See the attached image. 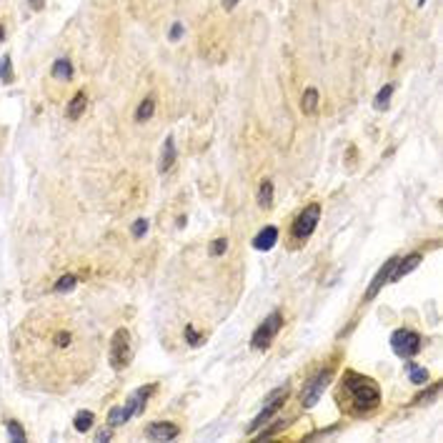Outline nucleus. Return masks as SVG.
<instances>
[{"label":"nucleus","mask_w":443,"mask_h":443,"mask_svg":"<svg viewBox=\"0 0 443 443\" xmlns=\"http://www.w3.org/2000/svg\"><path fill=\"white\" fill-rule=\"evenodd\" d=\"M381 403V388H378L371 378L358 376L353 371H348L343 376V383L338 391V406H343L348 413L358 416V413H371L373 408H378Z\"/></svg>","instance_id":"f257e3e1"},{"label":"nucleus","mask_w":443,"mask_h":443,"mask_svg":"<svg viewBox=\"0 0 443 443\" xmlns=\"http://www.w3.org/2000/svg\"><path fill=\"white\" fill-rule=\"evenodd\" d=\"M281 326H283V313L281 310H273L266 321H261V326L256 328V333H253L250 348L253 351H268L273 346V341H276Z\"/></svg>","instance_id":"f03ea898"},{"label":"nucleus","mask_w":443,"mask_h":443,"mask_svg":"<svg viewBox=\"0 0 443 443\" xmlns=\"http://www.w3.org/2000/svg\"><path fill=\"white\" fill-rule=\"evenodd\" d=\"M421 346H423V338L411 328H398L391 335V348L398 358H403V361H411L413 355H418Z\"/></svg>","instance_id":"7ed1b4c3"},{"label":"nucleus","mask_w":443,"mask_h":443,"mask_svg":"<svg viewBox=\"0 0 443 443\" xmlns=\"http://www.w3.org/2000/svg\"><path fill=\"white\" fill-rule=\"evenodd\" d=\"M133 361V343H131V333L125 328H118L113 333V341H111V366L115 371L120 368H128Z\"/></svg>","instance_id":"20e7f679"},{"label":"nucleus","mask_w":443,"mask_h":443,"mask_svg":"<svg viewBox=\"0 0 443 443\" xmlns=\"http://www.w3.org/2000/svg\"><path fill=\"white\" fill-rule=\"evenodd\" d=\"M318 221H321V203H310L308 208L301 210V216L293 221V228H290L293 238H295V241H306V238H310L313 230H315V225H318Z\"/></svg>","instance_id":"39448f33"},{"label":"nucleus","mask_w":443,"mask_h":443,"mask_svg":"<svg viewBox=\"0 0 443 443\" xmlns=\"http://www.w3.org/2000/svg\"><path fill=\"white\" fill-rule=\"evenodd\" d=\"M331 378H333V371L331 368H323L321 373H315L310 381L303 386V393H301V406L303 408H313L315 403H318L321 396L328 388V383H331Z\"/></svg>","instance_id":"423d86ee"},{"label":"nucleus","mask_w":443,"mask_h":443,"mask_svg":"<svg viewBox=\"0 0 443 443\" xmlns=\"http://www.w3.org/2000/svg\"><path fill=\"white\" fill-rule=\"evenodd\" d=\"M396 263H398V256L388 258V261H386V263L381 266V270L376 273V276H373V281H371V286L366 288V295H363L366 301H373L376 295H378V290H381V288H383V286H386V283L391 281V273H393Z\"/></svg>","instance_id":"0eeeda50"},{"label":"nucleus","mask_w":443,"mask_h":443,"mask_svg":"<svg viewBox=\"0 0 443 443\" xmlns=\"http://www.w3.org/2000/svg\"><path fill=\"white\" fill-rule=\"evenodd\" d=\"M153 393H155V386H153V383L140 386L138 391H133V393L128 396V400H125V408L131 411V416L143 413V411H145V403H148V398H151Z\"/></svg>","instance_id":"6e6552de"},{"label":"nucleus","mask_w":443,"mask_h":443,"mask_svg":"<svg viewBox=\"0 0 443 443\" xmlns=\"http://www.w3.org/2000/svg\"><path fill=\"white\" fill-rule=\"evenodd\" d=\"M180 436V428L176 423H168V421H158V423H151L145 428V438L151 441H173Z\"/></svg>","instance_id":"1a4fd4ad"},{"label":"nucleus","mask_w":443,"mask_h":443,"mask_svg":"<svg viewBox=\"0 0 443 443\" xmlns=\"http://www.w3.org/2000/svg\"><path fill=\"white\" fill-rule=\"evenodd\" d=\"M283 403H286V398H281V400H270V403H266V408H263V411H261L256 418H253L250 423H248V428H245V431H248V436H253V433H256L261 426H266L270 418H276V413L283 408Z\"/></svg>","instance_id":"9d476101"},{"label":"nucleus","mask_w":443,"mask_h":443,"mask_svg":"<svg viewBox=\"0 0 443 443\" xmlns=\"http://www.w3.org/2000/svg\"><path fill=\"white\" fill-rule=\"evenodd\" d=\"M421 261H423L421 253H411V256H406V258H398V263H396V268L391 273V281L388 283H396V281H400L403 276H408L411 270H416L421 266Z\"/></svg>","instance_id":"9b49d317"},{"label":"nucleus","mask_w":443,"mask_h":443,"mask_svg":"<svg viewBox=\"0 0 443 443\" xmlns=\"http://www.w3.org/2000/svg\"><path fill=\"white\" fill-rule=\"evenodd\" d=\"M276 243H278V228L276 225H266L261 233L253 238V248L256 250H270Z\"/></svg>","instance_id":"f8f14e48"},{"label":"nucleus","mask_w":443,"mask_h":443,"mask_svg":"<svg viewBox=\"0 0 443 443\" xmlns=\"http://www.w3.org/2000/svg\"><path fill=\"white\" fill-rule=\"evenodd\" d=\"M176 158H178V153H176V140H173V135H168L165 143H163V155H160V163H158V171L160 173H168L173 168Z\"/></svg>","instance_id":"ddd939ff"},{"label":"nucleus","mask_w":443,"mask_h":443,"mask_svg":"<svg viewBox=\"0 0 443 443\" xmlns=\"http://www.w3.org/2000/svg\"><path fill=\"white\" fill-rule=\"evenodd\" d=\"M86 108H88V95L86 93H75L73 98H70V103H68V111H66V115L70 118V120H78L83 113H86Z\"/></svg>","instance_id":"4468645a"},{"label":"nucleus","mask_w":443,"mask_h":443,"mask_svg":"<svg viewBox=\"0 0 443 443\" xmlns=\"http://www.w3.org/2000/svg\"><path fill=\"white\" fill-rule=\"evenodd\" d=\"M50 75H53L55 80H73V75H75L73 63H70L68 58H58V60L53 63V68H50Z\"/></svg>","instance_id":"2eb2a0df"},{"label":"nucleus","mask_w":443,"mask_h":443,"mask_svg":"<svg viewBox=\"0 0 443 443\" xmlns=\"http://www.w3.org/2000/svg\"><path fill=\"white\" fill-rule=\"evenodd\" d=\"M318 103H321V95L315 88H306L303 95H301V111L306 115H313L315 111H318Z\"/></svg>","instance_id":"dca6fc26"},{"label":"nucleus","mask_w":443,"mask_h":443,"mask_svg":"<svg viewBox=\"0 0 443 443\" xmlns=\"http://www.w3.org/2000/svg\"><path fill=\"white\" fill-rule=\"evenodd\" d=\"M133 416H131V411L125 408V406H113L111 411H108V426L111 428H118V426H123V423H128Z\"/></svg>","instance_id":"f3484780"},{"label":"nucleus","mask_w":443,"mask_h":443,"mask_svg":"<svg viewBox=\"0 0 443 443\" xmlns=\"http://www.w3.org/2000/svg\"><path fill=\"white\" fill-rule=\"evenodd\" d=\"M153 113H155V98L153 95H145L140 100V105H138V111H135V120L138 123H145V120L153 118Z\"/></svg>","instance_id":"a211bd4d"},{"label":"nucleus","mask_w":443,"mask_h":443,"mask_svg":"<svg viewBox=\"0 0 443 443\" xmlns=\"http://www.w3.org/2000/svg\"><path fill=\"white\" fill-rule=\"evenodd\" d=\"M258 205L263 208V210H268V208H273V180H261V185H258Z\"/></svg>","instance_id":"6ab92c4d"},{"label":"nucleus","mask_w":443,"mask_h":443,"mask_svg":"<svg viewBox=\"0 0 443 443\" xmlns=\"http://www.w3.org/2000/svg\"><path fill=\"white\" fill-rule=\"evenodd\" d=\"M93 421H95V413H93V411H80V413L75 416V421H73V426H75V431H80V433H88V431L93 428Z\"/></svg>","instance_id":"aec40b11"},{"label":"nucleus","mask_w":443,"mask_h":443,"mask_svg":"<svg viewBox=\"0 0 443 443\" xmlns=\"http://www.w3.org/2000/svg\"><path fill=\"white\" fill-rule=\"evenodd\" d=\"M78 276H73V273H66V276H60L58 281H55V286H53V290L55 293H70L75 286H78Z\"/></svg>","instance_id":"412c9836"},{"label":"nucleus","mask_w":443,"mask_h":443,"mask_svg":"<svg viewBox=\"0 0 443 443\" xmlns=\"http://www.w3.org/2000/svg\"><path fill=\"white\" fill-rule=\"evenodd\" d=\"M406 371H408V381L416 383V386H423V383L428 381V371L421 368V366H416V363H408Z\"/></svg>","instance_id":"4be33fe9"},{"label":"nucleus","mask_w":443,"mask_h":443,"mask_svg":"<svg viewBox=\"0 0 443 443\" xmlns=\"http://www.w3.org/2000/svg\"><path fill=\"white\" fill-rule=\"evenodd\" d=\"M393 90H396V88H393L391 83H388V86H383L381 90L376 93V100H373V105H376L378 111H386V108H388V103H391V95H393Z\"/></svg>","instance_id":"5701e85b"},{"label":"nucleus","mask_w":443,"mask_h":443,"mask_svg":"<svg viewBox=\"0 0 443 443\" xmlns=\"http://www.w3.org/2000/svg\"><path fill=\"white\" fill-rule=\"evenodd\" d=\"M0 80H3L5 86H10V83L15 80V73H13V60H10V55H3V58H0Z\"/></svg>","instance_id":"b1692460"},{"label":"nucleus","mask_w":443,"mask_h":443,"mask_svg":"<svg viewBox=\"0 0 443 443\" xmlns=\"http://www.w3.org/2000/svg\"><path fill=\"white\" fill-rule=\"evenodd\" d=\"M5 428H8V436H10L13 443H23V441H25V431H23V426H20L18 421L8 418V421H5Z\"/></svg>","instance_id":"393cba45"},{"label":"nucleus","mask_w":443,"mask_h":443,"mask_svg":"<svg viewBox=\"0 0 443 443\" xmlns=\"http://www.w3.org/2000/svg\"><path fill=\"white\" fill-rule=\"evenodd\" d=\"M438 393H441V383H433V386H431V388H426L423 393H418V396L411 400V406H418V403H431V400H433Z\"/></svg>","instance_id":"a878e982"},{"label":"nucleus","mask_w":443,"mask_h":443,"mask_svg":"<svg viewBox=\"0 0 443 443\" xmlns=\"http://www.w3.org/2000/svg\"><path fill=\"white\" fill-rule=\"evenodd\" d=\"M225 250H228V241L225 238H216L213 243H210V248H208V256L210 258H218V256H223Z\"/></svg>","instance_id":"bb28decb"},{"label":"nucleus","mask_w":443,"mask_h":443,"mask_svg":"<svg viewBox=\"0 0 443 443\" xmlns=\"http://www.w3.org/2000/svg\"><path fill=\"white\" fill-rule=\"evenodd\" d=\"M290 423V421H278V423H273L270 428H266V431H261V436H258V441H263V438H270L273 433H278V431H283L286 426Z\"/></svg>","instance_id":"cd10ccee"},{"label":"nucleus","mask_w":443,"mask_h":443,"mask_svg":"<svg viewBox=\"0 0 443 443\" xmlns=\"http://www.w3.org/2000/svg\"><path fill=\"white\" fill-rule=\"evenodd\" d=\"M145 233H148V221H145V218L135 221L133 228H131V236H133V238H143Z\"/></svg>","instance_id":"c85d7f7f"},{"label":"nucleus","mask_w":443,"mask_h":443,"mask_svg":"<svg viewBox=\"0 0 443 443\" xmlns=\"http://www.w3.org/2000/svg\"><path fill=\"white\" fill-rule=\"evenodd\" d=\"M185 341L196 348V346H200V343H203V335H198L193 326H185Z\"/></svg>","instance_id":"c756f323"},{"label":"nucleus","mask_w":443,"mask_h":443,"mask_svg":"<svg viewBox=\"0 0 443 443\" xmlns=\"http://www.w3.org/2000/svg\"><path fill=\"white\" fill-rule=\"evenodd\" d=\"M70 338H73V335H70L68 331H63V333H58V335H55V346L66 348V346H70Z\"/></svg>","instance_id":"7c9ffc66"},{"label":"nucleus","mask_w":443,"mask_h":443,"mask_svg":"<svg viewBox=\"0 0 443 443\" xmlns=\"http://www.w3.org/2000/svg\"><path fill=\"white\" fill-rule=\"evenodd\" d=\"M180 35H183V25H180V23H173L171 33H168V38H171V40H173V43H176V40H178Z\"/></svg>","instance_id":"2f4dec72"},{"label":"nucleus","mask_w":443,"mask_h":443,"mask_svg":"<svg viewBox=\"0 0 443 443\" xmlns=\"http://www.w3.org/2000/svg\"><path fill=\"white\" fill-rule=\"evenodd\" d=\"M98 441H111L113 438V428L108 426V428H103V431H98V436H95Z\"/></svg>","instance_id":"473e14b6"},{"label":"nucleus","mask_w":443,"mask_h":443,"mask_svg":"<svg viewBox=\"0 0 443 443\" xmlns=\"http://www.w3.org/2000/svg\"><path fill=\"white\" fill-rule=\"evenodd\" d=\"M28 3H30V8H33V10H40V8L45 5V0H28Z\"/></svg>","instance_id":"72a5a7b5"},{"label":"nucleus","mask_w":443,"mask_h":443,"mask_svg":"<svg viewBox=\"0 0 443 443\" xmlns=\"http://www.w3.org/2000/svg\"><path fill=\"white\" fill-rule=\"evenodd\" d=\"M241 3V0H223V5H225V10H233L236 5Z\"/></svg>","instance_id":"f704fd0d"},{"label":"nucleus","mask_w":443,"mask_h":443,"mask_svg":"<svg viewBox=\"0 0 443 443\" xmlns=\"http://www.w3.org/2000/svg\"><path fill=\"white\" fill-rule=\"evenodd\" d=\"M391 63H393V66H398V63H400V53H398V50L393 53V60H391Z\"/></svg>","instance_id":"c9c22d12"},{"label":"nucleus","mask_w":443,"mask_h":443,"mask_svg":"<svg viewBox=\"0 0 443 443\" xmlns=\"http://www.w3.org/2000/svg\"><path fill=\"white\" fill-rule=\"evenodd\" d=\"M3 38H5V28H3V25H0V40H3Z\"/></svg>","instance_id":"e433bc0d"},{"label":"nucleus","mask_w":443,"mask_h":443,"mask_svg":"<svg viewBox=\"0 0 443 443\" xmlns=\"http://www.w3.org/2000/svg\"><path fill=\"white\" fill-rule=\"evenodd\" d=\"M423 3H426V0H418V5H423Z\"/></svg>","instance_id":"4c0bfd02"}]
</instances>
